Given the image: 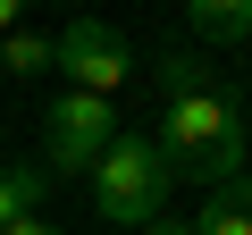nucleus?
Returning a JSON list of instances; mask_svg holds the SVG:
<instances>
[{
  "mask_svg": "<svg viewBox=\"0 0 252 235\" xmlns=\"http://www.w3.org/2000/svg\"><path fill=\"white\" fill-rule=\"evenodd\" d=\"M9 235H59V227H42V218H17V227H9Z\"/></svg>",
  "mask_w": 252,
  "mask_h": 235,
  "instance_id": "obj_11",
  "label": "nucleus"
},
{
  "mask_svg": "<svg viewBox=\"0 0 252 235\" xmlns=\"http://www.w3.org/2000/svg\"><path fill=\"white\" fill-rule=\"evenodd\" d=\"M0 59H9V76H42V67H51V42H42V34H9Z\"/></svg>",
  "mask_w": 252,
  "mask_h": 235,
  "instance_id": "obj_8",
  "label": "nucleus"
},
{
  "mask_svg": "<svg viewBox=\"0 0 252 235\" xmlns=\"http://www.w3.org/2000/svg\"><path fill=\"white\" fill-rule=\"evenodd\" d=\"M185 26H193L202 42H244V34H252V0H193Z\"/></svg>",
  "mask_w": 252,
  "mask_h": 235,
  "instance_id": "obj_7",
  "label": "nucleus"
},
{
  "mask_svg": "<svg viewBox=\"0 0 252 235\" xmlns=\"http://www.w3.org/2000/svg\"><path fill=\"white\" fill-rule=\"evenodd\" d=\"M143 235H193V227H185V218H152Z\"/></svg>",
  "mask_w": 252,
  "mask_h": 235,
  "instance_id": "obj_9",
  "label": "nucleus"
},
{
  "mask_svg": "<svg viewBox=\"0 0 252 235\" xmlns=\"http://www.w3.org/2000/svg\"><path fill=\"white\" fill-rule=\"evenodd\" d=\"M42 143H51V168H93L118 143V109L101 92H59L51 118H42Z\"/></svg>",
  "mask_w": 252,
  "mask_h": 235,
  "instance_id": "obj_4",
  "label": "nucleus"
},
{
  "mask_svg": "<svg viewBox=\"0 0 252 235\" xmlns=\"http://www.w3.org/2000/svg\"><path fill=\"white\" fill-rule=\"evenodd\" d=\"M93 202H101V218H118V227L168 218V160H160V143H152V135H118V143L93 160Z\"/></svg>",
  "mask_w": 252,
  "mask_h": 235,
  "instance_id": "obj_2",
  "label": "nucleus"
},
{
  "mask_svg": "<svg viewBox=\"0 0 252 235\" xmlns=\"http://www.w3.org/2000/svg\"><path fill=\"white\" fill-rule=\"evenodd\" d=\"M193 235H252V176H227V185H210V202L185 218Z\"/></svg>",
  "mask_w": 252,
  "mask_h": 235,
  "instance_id": "obj_5",
  "label": "nucleus"
},
{
  "mask_svg": "<svg viewBox=\"0 0 252 235\" xmlns=\"http://www.w3.org/2000/svg\"><path fill=\"white\" fill-rule=\"evenodd\" d=\"M17 34V0H0V42H9Z\"/></svg>",
  "mask_w": 252,
  "mask_h": 235,
  "instance_id": "obj_10",
  "label": "nucleus"
},
{
  "mask_svg": "<svg viewBox=\"0 0 252 235\" xmlns=\"http://www.w3.org/2000/svg\"><path fill=\"white\" fill-rule=\"evenodd\" d=\"M51 67L67 76V92H118L126 76H135V59H126V34L118 26H101V17H76L59 42H51Z\"/></svg>",
  "mask_w": 252,
  "mask_h": 235,
  "instance_id": "obj_3",
  "label": "nucleus"
},
{
  "mask_svg": "<svg viewBox=\"0 0 252 235\" xmlns=\"http://www.w3.org/2000/svg\"><path fill=\"white\" fill-rule=\"evenodd\" d=\"M42 193H51V176H42L34 160H9V168H0V235H9L17 218H34Z\"/></svg>",
  "mask_w": 252,
  "mask_h": 235,
  "instance_id": "obj_6",
  "label": "nucleus"
},
{
  "mask_svg": "<svg viewBox=\"0 0 252 235\" xmlns=\"http://www.w3.org/2000/svg\"><path fill=\"white\" fill-rule=\"evenodd\" d=\"M160 160H168V176H193V185H227V176H244V109H235V92H219V84H185V92H168L160 101Z\"/></svg>",
  "mask_w": 252,
  "mask_h": 235,
  "instance_id": "obj_1",
  "label": "nucleus"
}]
</instances>
